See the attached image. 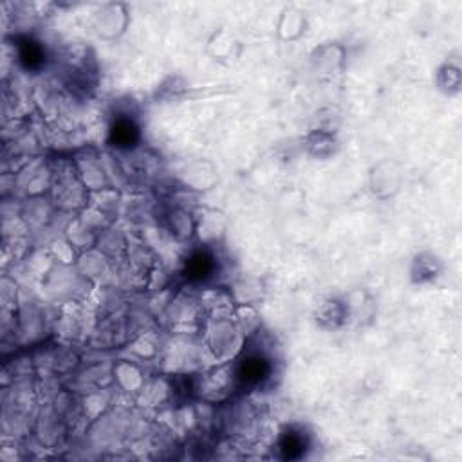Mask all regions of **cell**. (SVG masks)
<instances>
[{"label": "cell", "instance_id": "7a4b0ae2", "mask_svg": "<svg viewBox=\"0 0 462 462\" xmlns=\"http://www.w3.org/2000/svg\"><path fill=\"white\" fill-rule=\"evenodd\" d=\"M307 441L305 435H302V432H289L286 433L280 441V450L284 452V457L286 459H298L302 457L303 452H305Z\"/></svg>", "mask_w": 462, "mask_h": 462}, {"label": "cell", "instance_id": "6da1fadb", "mask_svg": "<svg viewBox=\"0 0 462 462\" xmlns=\"http://www.w3.org/2000/svg\"><path fill=\"white\" fill-rule=\"evenodd\" d=\"M269 370H271V365H269L268 360H264L260 356H251V358L242 361L239 376L246 386H257L258 383H262L268 378Z\"/></svg>", "mask_w": 462, "mask_h": 462}, {"label": "cell", "instance_id": "277c9868", "mask_svg": "<svg viewBox=\"0 0 462 462\" xmlns=\"http://www.w3.org/2000/svg\"><path fill=\"white\" fill-rule=\"evenodd\" d=\"M137 141L136 125L128 119H119L112 128V143L116 146H132Z\"/></svg>", "mask_w": 462, "mask_h": 462}, {"label": "cell", "instance_id": "3957f363", "mask_svg": "<svg viewBox=\"0 0 462 462\" xmlns=\"http://www.w3.org/2000/svg\"><path fill=\"white\" fill-rule=\"evenodd\" d=\"M213 258L209 257L208 253H197L188 260L186 273L194 280H205V278H208L213 273Z\"/></svg>", "mask_w": 462, "mask_h": 462}, {"label": "cell", "instance_id": "5b68a950", "mask_svg": "<svg viewBox=\"0 0 462 462\" xmlns=\"http://www.w3.org/2000/svg\"><path fill=\"white\" fill-rule=\"evenodd\" d=\"M44 49L36 42L25 40L24 44L20 45V62L24 64L25 69H38L44 64Z\"/></svg>", "mask_w": 462, "mask_h": 462}]
</instances>
